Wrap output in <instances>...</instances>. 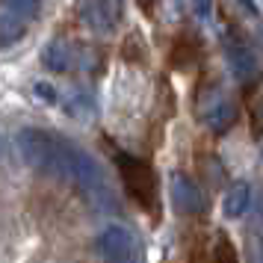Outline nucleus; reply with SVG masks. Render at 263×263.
Instances as JSON below:
<instances>
[{
  "label": "nucleus",
  "mask_w": 263,
  "mask_h": 263,
  "mask_svg": "<svg viewBox=\"0 0 263 263\" xmlns=\"http://www.w3.org/2000/svg\"><path fill=\"white\" fill-rule=\"evenodd\" d=\"M15 145H18L21 160L30 168L53 175V166H57V142L50 139V133L39 130V127H21L18 136H15Z\"/></svg>",
  "instance_id": "1"
},
{
  "label": "nucleus",
  "mask_w": 263,
  "mask_h": 263,
  "mask_svg": "<svg viewBox=\"0 0 263 263\" xmlns=\"http://www.w3.org/2000/svg\"><path fill=\"white\" fill-rule=\"evenodd\" d=\"M225 62L231 74L237 77L239 83H249L257 77V60H254V53H251L246 45H237V42H231L225 48Z\"/></svg>",
  "instance_id": "6"
},
{
  "label": "nucleus",
  "mask_w": 263,
  "mask_h": 263,
  "mask_svg": "<svg viewBox=\"0 0 263 263\" xmlns=\"http://www.w3.org/2000/svg\"><path fill=\"white\" fill-rule=\"evenodd\" d=\"M83 21L98 33H109L116 27V15H112V6L109 0H86L83 3Z\"/></svg>",
  "instance_id": "7"
},
{
  "label": "nucleus",
  "mask_w": 263,
  "mask_h": 263,
  "mask_svg": "<svg viewBox=\"0 0 263 263\" xmlns=\"http://www.w3.org/2000/svg\"><path fill=\"white\" fill-rule=\"evenodd\" d=\"M192 3V9H195V12H207V9H210V3H213V0H190Z\"/></svg>",
  "instance_id": "14"
},
{
  "label": "nucleus",
  "mask_w": 263,
  "mask_h": 263,
  "mask_svg": "<svg viewBox=\"0 0 263 263\" xmlns=\"http://www.w3.org/2000/svg\"><path fill=\"white\" fill-rule=\"evenodd\" d=\"M89 107H92V101H89L86 95H77V101H71V104H68V112L74 116V112H80V109H89Z\"/></svg>",
  "instance_id": "13"
},
{
  "label": "nucleus",
  "mask_w": 263,
  "mask_h": 263,
  "mask_svg": "<svg viewBox=\"0 0 263 263\" xmlns=\"http://www.w3.org/2000/svg\"><path fill=\"white\" fill-rule=\"evenodd\" d=\"M98 251L107 263H139L136 237L124 225H107L98 234Z\"/></svg>",
  "instance_id": "2"
},
{
  "label": "nucleus",
  "mask_w": 263,
  "mask_h": 263,
  "mask_svg": "<svg viewBox=\"0 0 263 263\" xmlns=\"http://www.w3.org/2000/svg\"><path fill=\"white\" fill-rule=\"evenodd\" d=\"M172 201L186 216H198L207 210V195L198 186V180H192L190 175H180V172L172 178Z\"/></svg>",
  "instance_id": "5"
},
{
  "label": "nucleus",
  "mask_w": 263,
  "mask_h": 263,
  "mask_svg": "<svg viewBox=\"0 0 263 263\" xmlns=\"http://www.w3.org/2000/svg\"><path fill=\"white\" fill-rule=\"evenodd\" d=\"M42 65H45L48 71H53V74L68 71V68H71V48H68L62 39L48 42L45 50H42Z\"/></svg>",
  "instance_id": "10"
},
{
  "label": "nucleus",
  "mask_w": 263,
  "mask_h": 263,
  "mask_svg": "<svg viewBox=\"0 0 263 263\" xmlns=\"http://www.w3.org/2000/svg\"><path fill=\"white\" fill-rule=\"evenodd\" d=\"M0 154H3V136H0Z\"/></svg>",
  "instance_id": "17"
},
{
  "label": "nucleus",
  "mask_w": 263,
  "mask_h": 263,
  "mask_svg": "<svg viewBox=\"0 0 263 263\" xmlns=\"http://www.w3.org/2000/svg\"><path fill=\"white\" fill-rule=\"evenodd\" d=\"M249 204H251V186H249V180H239V183H234V186L225 192L222 213H225L228 219H239V216H246Z\"/></svg>",
  "instance_id": "9"
},
{
  "label": "nucleus",
  "mask_w": 263,
  "mask_h": 263,
  "mask_svg": "<svg viewBox=\"0 0 263 263\" xmlns=\"http://www.w3.org/2000/svg\"><path fill=\"white\" fill-rule=\"evenodd\" d=\"M116 163L121 166L124 183H127V190H130L133 198L139 204L154 201V178H151V172H148V166H145L142 160H136V157H130V154H119Z\"/></svg>",
  "instance_id": "3"
},
{
  "label": "nucleus",
  "mask_w": 263,
  "mask_h": 263,
  "mask_svg": "<svg viewBox=\"0 0 263 263\" xmlns=\"http://www.w3.org/2000/svg\"><path fill=\"white\" fill-rule=\"evenodd\" d=\"M254 263H263V239L254 246Z\"/></svg>",
  "instance_id": "15"
},
{
  "label": "nucleus",
  "mask_w": 263,
  "mask_h": 263,
  "mask_svg": "<svg viewBox=\"0 0 263 263\" xmlns=\"http://www.w3.org/2000/svg\"><path fill=\"white\" fill-rule=\"evenodd\" d=\"M3 6H9L12 12L24 15V18H36L42 9V0H3Z\"/></svg>",
  "instance_id": "11"
},
{
  "label": "nucleus",
  "mask_w": 263,
  "mask_h": 263,
  "mask_svg": "<svg viewBox=\"0 0 263 263\" xmlns=\"http://www.w3.org/2000/svg\"><path fill=\"white\" fill-rule=\"evenodd\" d=\"M33 92H36V95L45 101V104H57V101H60L57 89H53L50 83H36V86H33Z\"/></svg>",
  "instance_id": "12"
},
{
  "label": "nucleus",
  "mask_w": 263,
  "mask_h": 263,
  "mask_svg": "<svg viewBox=\"0 0 263 263\" xmlns=\"http://www.w3.org/2000/svg\"><path fill=\"white\" fill-rule=\"evenodd\" d=\"M27 36V18L12 12L9 6H0V48H9Z\"/></svg>",
  "instance_id": "8"
},
{
  "label": "nucleus",
  "mask_w": 263,
  "mask_h": 263,
  "mask_svg": "<svg viewBox=\"0 0 263 263\" xmlns=\"http://www.w3.org/2000/svg\"><path fill=\"white\" fill-rule=\"evenodd\" d=\"M257 225L263 228V198H260V204H257Z\"/></svg>",
  "instance_id": "16"
},
{
  "label": "nucleus",
  "mask_w": 263,
  "mask_h": 263,
  "mask_svg": "<svg viewBox=\"0 0 263 263\" xmlns=\"http://www.w3.org/2000/svg\"><path fill=\"white\" fill-rule=\"evenodd\" d=\"M198 116H201V121L207 124V130L225 133V130H231L234 121H237V107H234L222 92H210L207 101L198 104Z\"/></svg>",
  "instance_id": "4"
}]
</instances>
